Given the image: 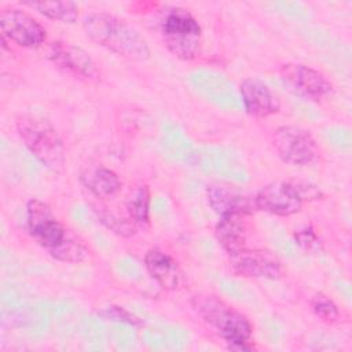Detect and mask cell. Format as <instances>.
<instances>
[{"label":"cell","instance_id":"ac0fdd59","mask_svg":"<svg viewBox=\"0 0 352 352\" xmlns=\"http://www.w3.org/2000/svg\"><path fill=\"white\" fill-rule=\"evenodd\" d=\"M150 204L151 194L147 184H139L126 202V214L138 228H148L150 226Z\"/></svg>","mask_w":352,"mask_h":352},{"label":"cell","instance_id":"7c38bea8","mask_svg":"<svg viewBox=\"0 0 352 352\" xmlns=\"http://www.w3.org/2000/svg\"><path fill=\"white\" fill-rule=\"evenodd\" d=\"M206 198L212 210L219 216H250L256 209L254 195L228 184L213 183L206 187Z\"/></svg>","mask_w":352,"mask_h":352},{"label":"cell","instance_id":"5b68a950","mask_svg":"<svg viewBox=\"0 0 352 352\" xmlns=\"http://www.w3.org/2000/svg\"><path fill=\"white\" fill-rule=\"evenodd\" d=\"M160 33L166 50L182 60L194 59L201 48L202 28L183 7H168L160 18Z\"/></svg>","mask_w":352,"mask_h":352},{"label":"cell","instance_id":"6da1fadb","mask_svg":"<svg viewBox=\"0 0 352 352\" xmlns=\"http://www.w3.org/2000/svg\"><path fill=\"white\" fill-rule=\"evenodd\" d=\"M26 226L33 241L54 260L66 264L87 260L89 249L85 242L58 219L47 202L38 198L26 202Z\"/></svg>","mask_w":352,"mask_h":352},{"label":"cell","instance_id":"9c48e42d","mask_svg":"<svg viewBox=\"0 0 352 352\" xmlns=\"http://www.w3.org/2000/svg\"><path fill=\"white\" fill-rule=\"evenodd\" d=\"M256 209L279 216L289 217L298 213L305 204L294 179L271 182L263 186L254 194Z\"/></svg>","mask_w":352,"mask_h":352},{"label":"cell","instance_id":"ffe728a7","mask_svg":"<svg viewBox=\"0 0 352 352\" xmlns=\"http://www.w3.org/2000/svg\"><path fill=\"white\" fill-rule=\"evenodd\" d=\"M309 305L315 316L324 323H336L341 318V311L336 301L322 292H318L311 297Z\"/></svg>","mask_w":352,"mask_h":352},{"label":"cell","instance_id":"7402d4cb","mask_svg":"<svg viewBox=\"0 0 352 352\" xmlns=\"http://www.w3.org/2000/svg\"><path fill=\"white\" fill-rule=\"evenodd\" d=\"M296 245L307 253H319L322 250V242L315 230L311 226L298 228L293 234Z\"/></svg>","mask_w":352,"mask_h":352},{"label":"cell","instance_id":"e0dca14e","mask_svg":"<svg viewBox=\"0 0 352 352\" xmlns=\"http://www.w3.org/2000/svg\"><path fill=\"white\" fill-rule=\"evenodd\" d=\"M21 6L62 23L72 25L78 18V6L74 1H21Z\"/></svg>","mask_w":352,"mask_h":352},{"label":"cell","instance_id":"8fae6325","mask_svg":"<svg viewBox=\"0 0 352 352\" xmlns=\"http://www.w3.org/2000/svg\"><path fill=\"white\" fill-rule=\"evenodd\" d=\"M230 265L235 274L253 279H279L283 265L279 257L267 249L243 248L230 256Z\"/></svg>","mask_w":352,"mask_h":352},{"label":"cell","instance_id":"d6986e66","mask_svg":"<svg viewBox=\"0 0 352 352\" xmlns=\"http://www.w3.org/2000/svg\"><path fill=\"white\" fill-rule=\"evenodd\" d=\"M92 209L99 219V221L113 234L121 236V238H131L136 234V226L129 219V216H120L114 210H111L109 206L100 204H94Z\"/></svg>","mask_w":352,"mask_h":352},{"label":"cell","instance_id":"2e32d148","mask_svg":"<svg viewBox=\"0 0 352 352\" xmlns=\"http://www.w3.org/2000/svg\"><path fill=\"white\" fill-rule=\"evenodd\" d=\"M246 216H223L214 227V236L219 245L224 249L228 256L236 253L246 246L248 227L245 221Z\"/></svg>","mask_w":352,"mask_h":352},{"label":"cell","instance_id":"277c9868","mask_svg":"<svg viewBox=\"0 0 352 352\" xmlns=\"http://www.w3.org/2000/svg\"><path fill=\"white\" fill-rule=\"evenodd\" d=\"M15 129L22 144L41 165L54 172L63 168L65 144L56 128L47 118L29 113L18 114Z\"/></svg>","mask_w":352,"mask_h":352},{"label":"cell","instance_id":"3957f363","mask_svg":"<svg viewBox=\"0 0 352 352\" xmlns=\"http://www.w3.org/2000/svg\"><path fill=\"white\" fill-rule=\"evenodd\" d=\"M191 307L198 318L228 344L230 349H253L252 322L224 298L212 293H198L192 296Z\"/></svg>","mask_w":352,"mask_h":352},{"label":"cell","instance_id":"9a60e30c","mask_svg":"<svg viewBox=\"0 0 352 352\" xmlns=\"http://www.w3.org/2000/svg\"><path fill=\"white\" fill-rule=\"evenodd\" d=\"M144 267L148 275L164 290H177L183 282V272L179 263L165 250L151 248L144 254Z\"/></svg>","mask_w":352,"mask_h":352},{"label":"cell","instance_id":"44dd1931","mask_svg":"<svg viewBox=\"0 0 352 352\" xmlns=\"http://www.w3.org/2000/svg\"><path fill=\"white\" fill-rule=\"evenodd\" d=\"M98 315L106 320H111V322H120V323H126L132 327H142L143 322L139 316H136L135 314L129 312L128 309H125L124 307L120 305H109L104 307L103 309L98 311Z\"/></svg>","mask_w":352,"mask_h":352},{"label":"cell","instance_id":"ba28073f","mask_svg":"<svg viewBox=\"0 0 352 352\" xmlns=\"http://www.w3.org/2000/svg\"><path fill=\"white\" fill-rule=\"evenodd\" d=\"M47 58L56 69L73 78L87 82L99 80V70L92 56L73 43L52 41L47 48Z\"/></svg>","mask_w":352,"mask_h":352},{"label":"cell","instance_id":"8992f818","mask_svg":"<svg viewBox=\"0 0 352 352\" xmlns=\"http://www.w3.org/2000/svg\"><path fill=\"white\" fill-rule=\"evenodd\" d=\"M272 147L287 165L309 166L320 160V148L311 131L300 125H280L272 132Z\"/></svg>","mask_w":352,"mask_h":352},{"label":"cell","instance_id":"7a4b0ae2","mask_svg":"<svg viewBox=\"0 0 352 352\" xmlns=\"http://www.w3.org/2000/svg\"><path fill=\"white\" fill-rule=\"evenodd\" d=\"M82 29L89 40L125 59L144 62L151 55L146 38L131 23L113 14L89 12L82 19Z\"/></svg>","mask_w":352,"mask_h":352},{"label":"cell","instance_id":"5bb4252c","mask_svg":"<svg viewBox=\"0 0 352 352\" xmlns=\"http://www.w3.org/2000/svg\"><path fill=\"white\" fill-rule=\"evenodd\" d=\"M80 182L98 201L116 198L122 187L120 176L100 162H88L80 172Z\"/></svg>","mask_w":352,"mask_h":352},{"label":"cell","instance_id":"52a82bcc","mask_svg":"<svg viewBox=\"0 0 352 352\" xmlns=\"http://www.w3.org/2000/svg\"><path fill=\"white\" fill-rule=\"evenodd\" d=\"M1 38L23 48H38L47 41L45 28L28 11L18 7L0 10Z\"/></svg>","mask_w":352,"mask_h":352},{"label":"cell","instance_id":"4fadbf2b","mask_svg":"<svg viewBox=\"0 0 352 352\" xmlns=\"http://www.w3.org/2000/svg\"><path fill=\"white\" fill-rule=\"evenodd\" d=\"M239 94L245 111L253 118H267L279 113L280 100L261 80L249 77L241 81Z\"/></svg>","mask_w":352,"mask_h":352},{"label":"cell","instance_id":"30bf717a","mask_svg":"<svg viewBox=\"0 0 352 352\" xmlns=\"http://www.w3.org/2000/svg\"><path fill=\"white\" fill-rule=\"evenodd\" d=\"M279 74L300 95L314 102H322L334 92L331 81L322 72L304 63H283Z\"/></svg>","mask_w":352,"mask_h":352}]
</instances>
